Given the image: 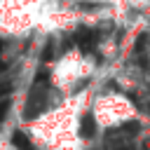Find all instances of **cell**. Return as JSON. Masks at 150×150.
<instances>
[{
    "mask_svg": "<svg viewBox=\"0 0 150 150\" xmlns=\"http://www.w3.org/2000/svg\"><path fill=\"white\" fill-rule=\"evenodd\" d=\"M94 89L84 87L82 91L59 98L52 108H47L45 112H38L33 120H28L23 124V134L30 138L33 145L42 148V150H56L63 143L77 141L82 138L80 134V124L84 112H89L91 101H94Z\"/></svg>",
    "mask_w": 150,
    "mask_h": 150,
    "instance_id": "6da1fadb",
    "label": "cell"
},
{
    "mask_svg": "<svg viewBox=\"0 0 150 150\" xmlns=\"http://www.w3.org/2000/svg\"><path fill=\"white\" fill-rule=\"evenodd\" d=\"M59 0H0V38H28L42 30Z\"/></svg>",
    "mask_w": 150,
    "mask_h": 150,
    "instance_id": "7a4b0ae2",
    "label": "cell"
},
{
    "mask_svg": "<svg viewBox=\"0 0 150 150\" xmlns=\"http://www.w3.org/2000/svg\"><path fill=\"white\" fill-rule=\"evenodd\" d=\"M96 73V61L94 56L84 54L77 47L66 49L63 54L56 56V61L49 66V87L61 96H73L77 91H82L80 87L84 82H89Z\"/></svg>",
    "mask_w": 150,
    "mask_h": 150,
    "instance_id": "3957f363",
    "label": "cell"
},
{
    "mask_svg": "<svg viewBox=\"0 0 150 150\" xmlns=\"http://www.w3.org/2000/svg\"><path fill=\"white\" fill-rule=\"evenodd\" d=\"M89 115H91L98 131H108V129H117V127H124L131 120H136L138 110H136V103L127 94H122V91H101V94L94 96Z\"/></svg>",
    "mask_w": 150,
    "mask_h": 150,
    "instance_id": "277c9868",
    "label": "cell"
},
{
    "mask_svg": "<svg viewBox=\"0 0 150 150\" xmlns=\"http://www.w3.org/2000/svg\"><path fill=\"white\" fill-rule=\"evenodd\" d=\"M80 2H89V5H96V7H108V9H115L122 0H80Z\"/></svg>",
    "mask_w": 150,
    "mask_h": 150,
    "instance_id": "5b68a950",
    "label": "cell"
}]
</instances>
